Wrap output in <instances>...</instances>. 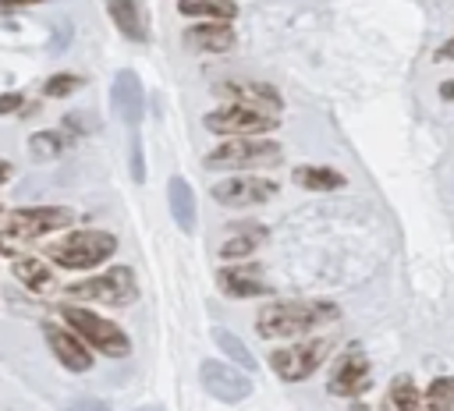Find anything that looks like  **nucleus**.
Returning <instances> with one entry per match:
<instances>
[{
    "mask_svg": "<svg viewBox=\"0 0 454 411\" xmlns=\"http://www.w3.org/2000/svg\"><path fill=\"white\" fill-rule=\"evenodd\" d=\"M177 11L188 18H209V21H231L238 14L231 0H177Z\"/></svg>",
    "mask_w": 454,
    "mask_h": 411,
    "instance_id": "nucleus-20",
    "label": "nucleus"
},
{
    "mask_svg": "<svg viewBox=\"0 0 454 411\" xmlns=\"http://www.w3.org/2000/svg\"><path fill=\"white\" fill-rule=\"evenodd\" d=\"M167 202H170L174 223H177L184 234H192V230H195V195H192V188H188L184 177H170V184H167Z\"/></svg>",
    "mask_w": 454,
    "mask_h": 411,
    "instance_id": "nucleus-16",
    "label": "nucleus"
},
{
    "mask_svg": "<svg viewBox=\"0 0 454 411\" xmlns=\"http://www.w3.org/2000/svg\"><path fill=\"white\" fill-rule=\"evenodd\" d=\"M209 195L220 206H262L277 195V184L266 177H223L209 188Z\"/></svg>",
    "mask_w": 454,
    "mask_h": 411,
    "instance_id": "nucleus-11",
    "label": "nucleus"
},
{
    "mask_svg": "<svg viewBox=\"0 0 454 411\" xmlns=\"http://www.w3.org/2000/svg\"><path fill=\"white\" fill-rule=\"evenodd\" d=\"M184 46L199 50V53H227L234 46V32L223 21H206V25H195L184 32Z\"/></svg>",
    "mask_w": 454,
    "mask_h": 411,
    "instance_id": "nucleus-15",
    "label": "nucleus"
},
{
    "mask_svg": "<svg viewBox=\"0 0 454 411\" xmlns=\"http://www.w3.org/2000/svg\"><path fill=\"white\" fill-rule=\"evenodd\" d=\"M337 315H340V308L333 301H273L259 312L255 330L266 340H284V337L309 333L319 322H330Z\"/></svg>",
    "mask_w": 454,
    "mask_h": 411,
    "instance_id": "nucleus-1",
    "label": "nucleus"
},
{
    "mask_svg": "<svg viewBox=\"0 0 454 411\" xmlns=\"http://www.w3.org/2000/svg\"><path fill=\"white\" fill-rule=\"evenodd\" d=\"M67 411H110L103 400H92V397H85V400H78V404H71Z\"/></svg>",
    "mask_w": 454,
    "mask_h": 411,
    "instance_id": "nucleus-29",
    "label": "nucleus"
},
{
    "mask_svg": "<svg viewBox=\"0 0 454 411\" xmlns=\"http://www.w3.org/2000/svg\"><path fill=\"white\" fill-rule=\"evenodd\" d=\"M18 106H21V96H18V92H4V96H0V113L18 110Z\"/></svg>",
    "mask_w": 454,
    "mask_h": 411,
    "instance_id": "nucleus-30",
    "label": "nucleus"
},
{
    "mask_svg": "<svg viewBox=\"0 0 454 411\" xmlns=\"http://www.w3.org/2000/svg\"><path fill=\"white\" fill-rule=\"evenodd\" d=\"M440 96L450 103V99H454V81H443V85H440Z\"/></svg>",
    "mask_w": 454,
    "mask_h": 411,
    "instance_id": "nucleus-33",
    "label": "nucleus"
},
{
    "mask_svg": "<svg viewBox=\"0 0 454 411\" xmlns=\"http://www.w3.org/2000/svg\"><path fill=\"white\" fill-rule=\"evenodd\" d=\"M369 383H372V376H369V358L362 354L358 344H348L344 354H340L337 365H333V376H330L326 390H330L333 397H362V393L369 390Z\"/></svg>",
    "mask_w": 454,
    "mask_h": 411,
    "instance_id": "nucleus-9",
    "label": "nucleus"
},
{
    "mask_svg": "<svg viewBox=\"0 0 454 411\" xmlns=\"http://www.w3.org/2000/svg\"><path fill=\"white\" fill-rule=\"evenodd\" d=\"M106 11H110V18H114V25H117L131 43H142V39H145V18H142L138 0H106Z\"/></svg>",
    "mask_w": 454,
    "mask_h": 411,
    "instance_id": "nucleus-17",
    "label": "nucleus"
},
{
    "mask_svg": "<svg viewBox=\"0 0 454 411\" xmlns=\"http://www.w3.org/2000/svg\"><path fill=\"white\" fill-rule=\"evenodd\" d=\"M114 252H117V237L106 230H78V234H67L64 241L46 244V255L64 269H92L106 262Z\"/></svg>",
    "mask_w": 454,
    "mask_h": 411,
    "instance_id": "nucleus-2",
    "label": "nucleus"
},
{
    "mask_svg": "<svg viewBox=\"0 0 454 411\" xmlns=\"http://www.w3.org/2000/svg\"><path fill=\"white\" fill-rule=\"evenodd\" d=\"M135 411H163L160 404H142V407H135Z\"/></svg>",
    "mask_w": 454,
    "mask_h": 411,
    "instance_id": "nucleus-35",
    "label": "nucleus"
},
{
    "mask_svg": "<svg viewBox=\"0 0 454 411\" xmlns=\"http://www.w3.org/2000/svg\"><path fill=\"white\" fill-rule=\"evenodd\" d=\"M110 99H114V113L135 128L142 120V110H145V96H142V81L135 71H117L114 78V89H110Z\"/></svg>",
    "mask_w": 454,
    "mask_h": 411,
    "instance_id": "nucleus-12",
    "label": "nucleus"
},
{
    "mask_svg": "<svg viewBox=\"0 0 454 411\" xmlns=\"http://www.w3.org/2000/svg\"><path fill=\"white\" fill-rule=\"evenodd\" d=\"M220 96H234L238 106H252L262 113H277L280 110V92L273 85H262V81H227V85H216Z\"/></svg>",
    "mask_w": 454,
    "mask_h": 411,
    "instance_id": "nucleus-14",
    "label": "nucleus"
},
{
    "mask_svg": "<svg viewBox=\"0 0 454 411\" xmlns=\"http://www.w3.org/2000/svg\"><path fill=\"white\" fill-rule=\"evenodd\" d=\"M32 4H43V0H0V11H14V7H32Z\"/></svg>",
    "mask_w": 454,
    "mask_h": 411,
    "instance_id": "nucleus-32",
    "label": "nucleus"
},
{
    "mask_svg": "<svg viewBox=\"0 0 454 411\" xmlns=\"http://www.w3.org/2000/svg\"><path fill=\"white\" fill-rule=\"evenodd\" d=\"M199 379H202L206 393L223 400V404H238V400H245L252 393V379L248 376H241L238 368H231L223 361H213V358H206L199 365Z\"/></svg>",
    "mask_w": 454,
    "mask_h": 411,
    "instance_id": "nucleus-10",
    "label": "nucleus"
},
{
    "mask_svg": "<svg viewBox=\"0 0 454 411\" xmlns=\"http://www.w3.org/2000/svg\"><path fill=\"white\" fill-rule=\"evenodd\" d=\"M131 177L145 181V163H142V142L138 138H131Z\"/></svg>",
    "mask_w": 454,
    "mask_h": 411,
    "instance_id": "nucleus-28",
    "label": "nucleus"
},
{
    "mask_svg": "<svg viewBox=\"0 0 454 411\" xmlns=\"http://www.w3.org/2000/svg\"><path fill=\"white\" fill-rule=\"evenodd\" d=\"M71 298H85V301H99V305H131L138 298V287H135V273L128 266H114L110 273L103 276H92V280H82L74 287H67Z\"/></svg>",
    "mask_w": 454,
    "mask_h": 411,
    "instance_id": "nucleus-5",
    "label": "nucleus"
},
{
    "mask_svg": "<svg viewBox=\"0 0 454 411\" xmlns=\"http://www.w3.org/2000/svg\"><path fill=\"white\" fill-rule=\"evenodd\" d=\"M330 347H333L330 340H309V344H294V347H277L270 354V365L284 383H301L326 361Z\"/></svg>",
    "mask_w": 454,
    "mask_h": 411,
    "instance_id": "nucleus-6",
    "label": "nucleus"
},
{
    "mask_svg": "<svg viewBox=\"0 0 454 411\" xmlns=\"http://www.w3.org/2000/svg\"><path fill=\"white\" fill-rule=\"evenodd\" d=\"M202 124H206V131H213V135H241V138H255V135H262V131H273V128H277V117L234 103V106H220V110L206 113Z\"/></svg>",
    "mask_w": 454,
    "mask_h": 411,
    "instance_id": "nucleus-7",
    "label": "nucleus"
},
{
    "mask_svg": "<svg viewBox=\"0 0 454 411\" xmlns=\"http://www.w3.org/2000/svg\"><path fill=\"white\" fill-rule=\"evenodd\" d=\"M64 319H67V326L82 337V344H89V347H96V351H103V354H110V358H124V354L131 351L128 333H124L121 326H114L110 319H99V315L89 312V308L67 305V308H64Z\"/></svg>",
    "mask_w": 454,
    "mask_h": 411,
    "instance_id": "nucleus-4",
    "label": "nucleus"
},
{
    "mask_svg": "<svg viewBox=\"0 0 454 411\" xmlns=\"http://www.w3.org/2000/svg\"><path fill=\"white\" fill-rule=\"evenodd\" d=\"M262 234H266L262 227H259V230H248V234H238V237H231V241L220 244V255H223V259H245V255L255 252V244L262 241Z\"/></svg>",
    "mask_w": 454,
    "mask_h": 411,
    "instance_id": "nucleus-26",
    "label": "nucleus"
},
{
    "mask_svg": "<svg viewBox=\"0 0 454 411\" xmlns=\"http://www.w3.org/2000/svg\"><path fill=\"white\" fill-rule=\"evenodd\" d=\"M71 223V209H60V206H35V209H18L7 216L4 223V234L7 237H18V241H32L39 234H50L57 227H67Z\"/></svg>",
    "mask_w": 454,
    "mask_h": 411,
    "instance_id": "nucleus-8",
    "label": "nucleus"
},
{
    "mask_svg": "<svg viewBox=\"0 0 454 411\" xmlns=\"http://www.w3.org/2000/svg\"><path fill=\"white\" fill-rule=\"evenodd\" d=\"M28 152H32V159H57L64 152V138L57 131H35L28 138Z\"/></svg>",
    "mask_w": 454,
    "mask_h": 411,
    "instance_id": "nucleus-25",
    "label": "nucleus"
},
{
    "mask_svg": "<svg viewBox=\"0 0 454 411\" xmlns=\"http://www.w3.org/2000/svg\"><path fill=\"white\" fill-rule=\"evenodd\" d=\"M213 340H216V347H223V351H227V358H234V361H238L245 372H252V368H255V354H252V351L241 344V337H234L231 330L216 326V330H213Z\"/></svg>",
    "mask_w": 454,
    "mask_h": 411,
    "instance_id": "nucleus-23",
    "label": "nucleus"
},
{
    "mask_svg": "<svg viewBox=\"0 0 454 411\" xmlns=\"http://www.w3.org/2000/svg\"><path fill=\"white\" fill-rule=\"evenodd\" d=\"M14 276H18L28 291H43V287L53 283L50 269H46L39 259H32V255H14Z\"/></svg>",
    "mask_w": 454,
    "mask_h": 411,
    "instance_id": "nucleus-21",
    "label": "nucleus"
},
{
    "mask_svg": "<svg viewBox=\"0 0 454 411\" xmlns=\"http://www.w3.org/2000/svg\"><path fill=\"white\" fill-rule=\"evenodd\" d=\"M284 159V149L277 142L262 138H227L206 156L209 170H259V167H277Z\"/></svg>",
    "mask_w": 454,
    "mask_h": 411,
    "instance_id": "nucleus-3",
    "label": "nucleus"
},
{
    "mask_svg": "<svg viewBox=\"0 0 454 411\" xmlns=\"http://www.w3.org/2000/svg\"><path fill=\"white\" fill-rule=\"evenodd\" d=\"M387 404H390V411H419V407H422V397H419L411 376H397V379L390 383Z\"/></svg>",
    "mask_w": 454,
    "mask_h": 411,
    "instance_id": "nucleus-22",
    "label": "nucleus"
},
{
    "mask_svg": "<svg viewBox=\"0 0 454 411\" xmlns=\"http://www.w3.org/2000/svg\"><path fill=\"white\" fill-rule=\"evenodd\" d=\"M7 177H11V167H7V163H4V159H0V184H4V181H7Z\"/></svg>",
    "mask_w": 454,
    "mask_h": 411,
    "instance_id": "nucleus-34",
    "label": "nucleus"
},
{
    "mask_svg": "<svg viewBox=\"0 0 454 411\" xmlns=\"http://www.w3.org/2000/svg\"><path fill=\"white\" fill-rule=\"evenodd\" d=\"M78 85H82V78H78V74H53V78L43 85V92H46V96H53V99H64V96H71Z\"/></svg>",
    "mask_w": 454,
    "mask_h": 411,
    "instance_id": "nucleus-27",
    "label": "nucleus"
},
{
    "mask_svg": "<svg viewBox=\"0 0 454 411\" xmlns=\"http://www.w3.org/2000/svg\"><path fill=\"white\" fill-rule=\"evenodd\" d=\"M216 280H220L223 294H231V298H255V294H270V287H266L262 280L248 276L241 266H227V269H220V273H216Z\"/></svg>",
    "mask_w": 454,
    "mask_h": 411,
    "instance_id": "nucleus-18",
    "label": "nucleus"
},
{
    "mask_svg": "<svg viewBox=\"0 0 454 411\" xmlns=\"http://www.w3.org/2000/svg\"><path fill=\"white\" fill-rule=\"evenodd\" d=\"M294 181L301 188H312V191H337V188H344V177L333 167H294Z\"/></svg>",
    "mask_w": 454,
    "mask_h": 411,
    "instance_id": "nucleus-19",
    "label": "nucleus"
},
{
    "mask_svg": "<svg viewBox=\"0 0 454 411\" xmlns=\"http://www.w3.org/2000/svg\"><path fill=\"white\" fill-rule=\"evenodd\" d=\"M43 333H46V340H50V347H53V354H57V361H60L64 368H71V372H89V368H92V351H89L74 333L53 326V322H46Z\"/></svg>",
    "mask_w": 454,
    "mask_h": 411,
    "instance_id": "nucleus-13",
    "label": "nucleus"
},
{
    "mask_svg": "<svg viewBox=\"0 0 454 411\" xmlns=\"http://www.w3.org/2000/svg\"><path fill=\"white\" fill-rule=\"evenodd\" d=\"M436 60H440V64H447V60H454V39H447V43H443V46L436 50Z\"/></svg>",
    "mask_w": 454,
    "mask_h": 411,
    "instance_id": "nucleus-31",
    "label": "nucleus"
},
{
    "mask_svg": "<svg viewBox=\"0 0 454 411\" xmlns=\"http://www.w3.org/2000/svg\"><path fill=\"white\" fill-rule=\"evenodd\" d=\"M429 411H450L454 407V376H436L426 390Z\"/></svg>",
    "mask_w": 454,
    "mask_h": 411,
    "instance_id": "nucleus-24",
    "label": "nucleus"
}]
</instances>
